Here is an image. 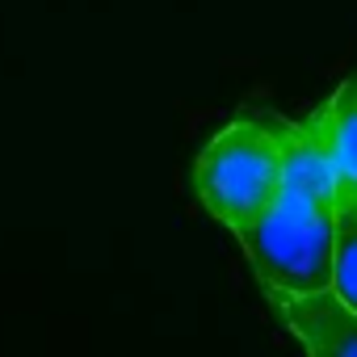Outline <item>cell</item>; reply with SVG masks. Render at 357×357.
I'll return each instance as SVG.
<instances>
[{
    "instance_id": "cell-1",
    "label": "cell",
    "mask_w": 357,
    "mask_h": 357,
    "mask_svg": "<svg viewBox=\"0 0 357 357\" xmlns=\"http://www.w3.org/2000/svg\"><path fill=\"white\" fill-rule=\"evenodd\" d=\"M265 290L319 294L332 290L336 252V176L315 114L286 122V176L261 219L236 236Z\"/></svg>"
},
{
    "instance_id": "cell-2",
    "label": "cell",
    "mask_w": 357,
    "mask_h": 357,
    "mask_svg": "<svg viewBox=\"0 0 357 357\" xmlns=\"http://www.w3.org/2000/svg\"><path fill=\"white\" fill-rule=\"evenodd\" d=\"M286 176V118H231L194 164L198 202L236 236L278 198Z\"/></svg>"
},
{
    "instance_id": "cell-3",
    "label": "cell",
    "mask_w": 357,
    "mask_h": 357,
    "mask_svg": "<svg viewBox=\"0 0 357 357\" xmlns=\"http://www.w3.org/2000/svg\"><path fill=\"white\" fill-rule=\"evenodd\" d=\"M265 294L307 357H357V311H349L332 290L319 294L265 290Z\"/></svg>"
},
{
    "instance_id": "cell-4",
    "label": "cell",
    "mask_w": 357,
    "mask_h": 357,
    "mask_svg": "<svg viewBox=\"0 0 357 357\" xmlns=\"http://www.w3.org/2000/svg\"><path fill=\"white\" fill-rule=\"evenodd\" d=\"M315 122L336 176V194H357V76L344 80L324 109H315Z\"/></svg>"
},
{
    "instance_id": "cell-5",
    "label": "cell",
    "mask_w": 357,
    "mask_h": 357,
    "mask_svg": "<svg viewBox=\"0 0 357 357\" xmlns=\"http://www.w3.org/2000/svg\"><path fill=\"white\" fill-rule=\"evenodd\" d=\"M332 294H336L349 311H357V194H336Z\"/></svg>"
}]
</instances>
